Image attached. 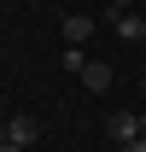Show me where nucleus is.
Wrapping results in <instances>:
<instances>
[{
    "label": "nucleus",
    "mask_w": 146,
    "mask_h": 152,
    "mask_svg": "<svg viewBox=\"0 0 146 152\" xmlns=\"http://www.w3.org/2000/svg\"><path fill=\"white\" fill-rule=\"evenodd\" d=\"M0 134H6V140H18V146H35V140H41V123H35V117H6Z\"/></svg>",
    "instance_id": "f257e3e1"
},
{
    "label": "nucleus",
    "mask_w": 146,
    "mask_h": 152,
    "mask_svg": "<svg viewBox=\"0 0 146 152\" xmlns=\"http://www.w3.org/2000/svg\"><path fill=\"white\" fill-rule=\"evenodd\" d=\"M111 82H117V70H111L105 58H88V70H82V88H88V94H105Z\"/></svg>",
    "instance_id": "f03ea898"
},
{
    "label": "nucleus",
    "mask_w": 146,
    "mask_h": 152,
    "mask_svg": "<svg viewBox=\"0 0 146 152\" xmlns=\"http://www.w3.org/2000/svg\"><path fill=\"white\" fill-rule=\"evenodd\" d=\"M105 129H111V140H117V146H128V140L140 134V117H134V111H117V117L105 123Z\"/></svg>",
    "instance_id": "7ed1b4c3"
},
{
    "label": "nucleus",
    "mask_w": 146,
    "mask_h": 152,
    "mask_svg": "<svg viewBox=\"0 0 146 152\" xmlns=\"http://www.w3.org/2000/svg\"><path fill=\"white\" fill-rule=\"evenodd\" d=\"M88 35H93V18H82V12H70V18H64V47H82Z\"/></svg>",
    "instance_id": "20e7f679"
},
{
    "label": "nucleus",
    "mask_w": 146,
    "mask_h": 152,
    "mask_svg": "<svg viewBox=\"0 0 146 152\" xmlns=\"http://www.w3.org/2000/svg\"><path fill=\"white\" fill-rule=\"evenodd\" d=\"M111 23L123 41H146V18H134V12H111Z\"/></svg>",
    "instance_id": "39448f33"
},
{
    "label": "nucleus",
    "mask_w": 146,
    "mask_h": 152,
    "mask_svg": "<svg viewBox=\"0 0 146 152\" xmlns=\"http://www.w3.org/2000/svg\"><path fill=\"white\" fill-rule=\"evenodd\" d=\"M64 70L82 76V70H88V53H82V47H64Z\"/></svg>",
    "instance_id": "423d86ee"
},
{
    "label": "nucleus",
    "mask_w": 146,
    "mask_h": 152,
    "mask_svg": "<svg viewBox=\"0 0 146 152\" xmlns=\"http://www.w3.org/2000/svg\"><path fill=\"white\" fill-rule=\"evenodd\" d=\"M123 152H146V134H134V140H128V146Z\"/></svg>",
    "instance_id": "0eeeda50"
},
{
    "label": "nucleus",
    "mask_w": 146,
    "mask_h": 152,
    "mask_svg": "<svg viewBox=\"0 0 146 152\" xmlns=\"http://www.w3.org/2000/svg\"><path fill=\"white\" fill-rule=\"evenodd\" d=\"M111 12H134V0H111Z\"/></svg>",
    "instance_id": "6e6552de"
},
{
    "label": "nucleus",
    "mask_w": 146,
    "mask_h": 152,
    "mask_svg": "<svg viewBox=\"0 0 146 152\" xmlns=\"http://www.w3.org/2000/svg\"><path fill=\"white\" fill-rule=\"evenodd\" d=\"M0 152H23V146H18V140H6V134H0Z\"/></svg>",
    "instance_id": "1a4fd4ad"
},
{
    "label": "nucleus",
    "mask_w": 146,
    "mask_h": 152,
    "mask_svg": "<svg viewBox=\"0 0 146 152\" xmlns=\"http://www.w3.org/2000/svg\"><path fill=\"white\" fill-rule=\"evenodd\" d=\"M140 134H146V111H140Z\"/></svg>",
    "instance_id": "9d476101"
},
{
    "label": "nucleus",
    "mask_w": 146,
    "mask_h": 152,
    "mask_svg": "<svg viewBox=\"0 0 146 152\" xmlns=\"http://www.w3.org/2000/svg\"><path fill=\"white\" fill-rule=\"evenodd\" d=\"M140 94H146V76H140Z\"/></svg>",
    "instance_id": "9b49d317"
}]
</instances>
